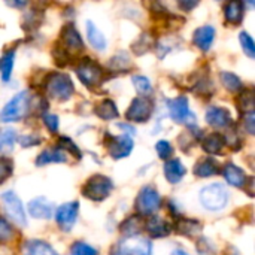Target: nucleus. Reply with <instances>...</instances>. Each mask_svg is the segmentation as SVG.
Wrapping results in <instances>:
<instances>
[{
    "label": "nucleus",
    "mask_w": 255,
    "mask_h": 255,
    "mask_svg": "<svg viewBox=\"0 0 255 255\" xmlns=\"http://www.w3.org/2000/svg\"><path fill=\"white\" fill-rule=\"evenodd\" d=\"M13 58H15V51H9L0 58V73H1V81H4V82L9 81V78H10L12 67H13Z\"/></svg>",
    "instance_id": "c756f323"
},
{
    "label": "nucleus",
    "mask_w": 255,
    "mask_h": 255,
    "mask_svg": "<svg viewBox=\"0 0 255 255\" xmlns=\"http://www.w3.org/2000/svg\"><path fill=\"white\" fill-rule=\"evenodd\" d=\"M152 111H154V103L149 97H145V96H140V97H136L127 114H126V118L128 121H133V123H145L151 118L152 115Z\"/></svg>",
    "instance_id": "6e6552de"
},
{
    "label": "nucleus",
    "mask_w": 255,
    "mask_h": 255,
    "mask_svg": "<svg viewBox=\"0 0 255 255\" xmlns=\"http://www.w3.org/2000/svg\"><path fill=\"white\" fill-rule=\"evenodd\" d=\"M254 121L255 115L254 112H250V114H245L244 115V123H245V128L253 134L254 133Z\"/></svg>",
    "instance_id": "37998d69"
},
{
    "label": "nucleus",
    "mask_w": 255,
    "mask_h": 255,
    "mask_svg": "<svg viewBox=\"0 0 255 255\" xmlns=\"http://www.w3.org/2000/svg\"><path fill=\"white\" fill-rule=\"evenodd\" d=\"M0 199H1V208L4 211V214L9 217V220H12L19 227H25L27 217H25V212H24L19 197L13 191H6L1 194Z\"/></svg>",
    "instance_id": "0eeeda50"
},
{
    "label": "nucleus",
    "mask_w": 255,
    "mask_h": 255,
    "mask_svg": "<svg viewBox=\"0 0 255 255\" xmlns=\"http://www.w3.org/2000/svg\"><path fill=\"white\" fill-rule=\"evenodd\" d=\"M155 151H157L158 157L163 158V160H167L173 154V148L167 140H158L157 145H155Z\"/></svg>",
    "instance_id": "4c0bfd02"
},
{
    "label": "nucleus",
    "mask_w": 255,
    "mask_h": 255,
    "mask_svg": "<svg viewBox=\"0 0 255 255\" xmlns=\"http://www.w3.org/2000/svg\"><path fill=\"white\" fill-rule=\"evenodd\" d=\"M221 82H223L224 88L229 90L230 93H238L244 88V84L239 79V76H236L232 72H223L221 73Z\"/></svg>",
    "instance_id": "c85d7f7f"
},
{
    "label": "nucleus",
    "mask_w": 255,
    "mask_h": 255,
    "mask_svg": "<svg viewBox=\"0 0 255 255\" xmlns=\"http://www.w3.org/2000/svg\"><path fill=\"white\" fill-rule=\"evenodd\" d=\"M12 173V161L9 158L0 157V184H3Z\"/></svg>",
    "instance_id": "a19ab883"
},
{
    "label": "nucleus",
    "mask_w": 255,
    "mask_h": 255,
    "mask_svg": "<svg viewBox=\"0 0 255 255\" xmlns=\"http://www.w3.org/2000/svg\"><path fill=\"white\" fill-rule=\"evenodd\" d=\"M112 190H114V184L108 176L94 175L85 182V185L82 188V194H84V197H87L93 202H102L111 194Z\"/></svg>",
    "instance_id": "39448f33"
},
{
    "label": "nucleus",
    "mask_w": 255,
    "mask_h": 255,
    "mask_svg": "<svg viewBox=\"0 0 255 255\" xmlns=\"http://www.w3.org/2000/svg\"><path fill=\"white\" fill-rule=\"evenodd\" d=\"M206 123L215 128H226L232 124V114L226 108L212 106L206 111Z\"/></svg>",
    "instance_id": "ddd939ff"
},
{
    "label": "nucleus",
    "mask_w": 255,
    "mask_h": 255,
    "mask_svg": "<svg viewBox=\"0 0 255 255\" xmlns=\"http://www.w3.org/2000/svg\"><path fill=\"white\" fill-rule=\"evenodd\" d=\"M70 255H99L97 250L84 242H75L70 248Z\"/></svg>",
    "instance_id": "72a5a7b5"
},
{
    "label": "nucleus",
    "mask_w": 255,
    "mask_h": 255,
    "mask_svg": "<svg viewBox=\"0 0 255 255\" xmlns=\"http://www.w3.org/2000/svg\"><path fill=\"white\" fill-rule=\"evenodd\" d=\"M187 173V169L178 158H172L164 164V175L170 184H178Z\"/></svg>",
    "instance_id": "a211bd4d"
},
{
    "label": "nucleus",
    "mask_w": 255,
    "mask_h": 255,
    "mask_svg": "<svg viewBox=\"0 0 255 255\" xmlns=\"http://www.w3.org/2000/svg\"><path fill=\"white\" fill-rule=\"evenodd\" d=\"M45 90L55 100H69L73 96L75 87L66 73H51L45 81Z\"/></svg>",
    "instance_id": "f03ea898"
},
{
    "label": "nucleus",
    "mask_w": 255,
    "mask_h": 255,
    "mask_svg": "<svg viewBox=\"0 0 255 255\" xmlns=\"http://www.w3.org/2000/svg\"><path fill=\"white\" fill-rule=\"evenodd\" d=\"M15 232L12 229V226L9 224L7 220H4L3 217H0V242H9L12 241Z\"/></svg>",
    "instance_id": "e433bc0d"
},
{
    "label": "nucleus",
    "mask_w": 255,
    "mask_h": 255,
    "mask_svg": "<svg viewBox=\"0 0 255 255\" xmlns=\"http://www.w3.org/2000/svg\"><path fill=\"white\" fill-rule=\"evenodd\" d=\"M76 73L79 81L87 85V87H96L100 85L105 79V70L103 67L96 63L93 58L87 57L84 60H81L76 66Z\"/></svg>",
    "instance_id": "20e7f679"
},
{
    "label": "nucleus",
    "mask_w": 255,
    "mask_h": 255,
    "mask_svg": "<svg viewBox=\"0 0 255 255\" xmlns=\"http://www.w3.org/2000/svg\"><path fill=\"white\" fill-rule=\"evenodd\" d=\"M42 120H43V124L48 127V130L51 133H57V130H58V118H57V115L46 114V115L42 117Z\"/></svg>",
    "instance_id": "79ce46f5"
},
{
    "label": "nucleus",
    "mask_w": 255,
    "mask_h": 255,
    "mask_svg": "<svg viewBox=\"0 0 255 255\" xmlns=\"http://www.w3.org/2000/svg\"><path fill=\"white\" fill-rule=\"evenodd\" d=\"M229 202V191L223 184H211L200 191V203L208 211H221Z\"/></svg>",
    "instance_id": "7ed1b4c3"
},
{
    "label": "nucleus",
    "mask_w": 255,
    "mask_h": 255,
    "mask_svg": "<svg viewBox=\"0 0 255 255\" xmlns=\"http://www.w3.org/2000/svg\"><path fill=\"white\" fill-rule=\"evenodd\" d=\"M160 206H161V196L152 187L142 188L134 202V209L139 217L152 215Z\"/></svg>",
    "instance_id": "423d86ee"
},
{
    "label": "nucleus",
    "mask_w": 255,
    "mask_h": 255,
    "mask_svg": "<svg viewBox=\"0 0 255 255\" xmlns=\"http://www.w3.org/2000/svg\"><path fill=\"white\" fill-rule=\"evenodd\" d=\"M61 151H69V152H72L75 157H78V158H81V151H79V148L76 146V143H73L70 139H67V137H61L60 139V146H58Z\"/></svg>",
    "instance_id": "ea45409f"
},
{
    "label": "nucleus",
    "mask_w": 255,
    "mask_h": 255,
    "mask_svg": "<svg viewBox=\"0 0 255 255\" xmlns=\"http://www.w3.org/2000/svg\"><path fill=\"white\" fill-rule=\"evenodd\" d=\"M30 93L28 91H21L16 96H13L1 109L0 112V121L1 123H13L19 121L22 117L27 115L28 108H30Z\"/></svg>",
    "instance_id": "f257e3e1"
},
{
    "label": "nucleus",
    "mask_w": 255,
    "mask_h": 255,
    "mask_svg": "<svg viewBox=\"0 0 255 255\" xmlns=\"http://www.w3.org/2000/svg\"><path fill=\"white\" fill-rule=\"evenodd\" d=\"M224 16L229 24L239 25L244 19V3L242 1H229L224 6Z\"/></svg>",
    "instance_id": "412c9836"
},
{
    "label": "nucleus",
    "mask_w": 255,
    "mask_h": 255,
    "mask_svg": "<svg viewBox=\"0 0 255 255\" xmlns=\"http://www.w3.org/2000/svg\"><path fill=\"white\" fill-rule=\"evenodd\" d=\"M19 143L22 146H33V145L39 143V137H36V136H22V137H19Z\"/></svg>",
    "instance_id": "c03bdc74"
},
{
    "label": "nucleus",
    "mask_w": 255,
    "mask_h": 255,
    "mask_svg": "<svg viewBox=\"0 0 255 255\" xmlns=\"http://www.w3.org/2000/svg\"><path fill=\"white\" fill-rule=\"evenodd\" d=\"M63 161H66V152L61 151L60 148H48L36 158L37 166H43L49 163H63Z\"/></svg>",
    "instance_id": "b1692460"
},
{
    "label": "nucleus",
    "mask_w": 255,
    "mask_h": 255,
    "mask_svg": "<svg viewBox=\"0 0 255 255\" xmlns=\"http://www.w3.org/2000/svg\"><path fill=\"white\" fill-rule=\"evenodd\" d=\"M199 4V1H179V6L184 10H191L193 7H196Z\"/></svg>",
    "instance_id": "49530a36"
},
{
    "label": "nucleus",
    "mask_w": 255,
    "mask_h": 255,
    "mask_svg": "<svg viewBox=\"0 0 255 255\" xmlns=\"http://www.w3.org/2000/svg\"><path fill=\"white\" fill-rule=\"evenodd\" d=\"M78 211H79V203L78 202H69L61 205L57 212H55V220L57 224L63 232H70L72 227L75 226L78 220Z\"/></svg>",
    "instance_id": "1a4fd4ad"
},
{
    "label": "nucleus",
    "mask_w": 255,
    "mask_h": 255,
    "mask_svg": "<svg viewBox=\"0 0 255 255\" xmlns=\"http://www.w3.org/2000/svg\"><path fill=\"white\" fill-rule=\"evenodd\" d=\"M142 227H143L142 218L139 215H133L121 224V233L127 238H134L142 232Z\"/></svg>",
    "instance_id": "a878e982"
},
{
    "label": "nucleus",
    "mask_w": 255,
    "mask_h": 255,
    "mask_svg": "<svg viewBox=\"0 0 255 255\" xmlns=\"http://www.w3.org/2000/svg\"><path fill=\"white\" fill-rule=\"evenodd\" d=\"M223 175H224V178L227 179L229 184H232L233 187H238V188L245 187V184H247V181H248L245 172H244L241 167H238L236 164H233V163H227V164L224 166Z\"/></svg>",
    "instance_id": "f3484780"
},
{
    "label": "nucleus",
    "mask_w": 255,
    "mask_h": 255,
    "mask_svg": "<svg viewBox=\"0 0 255 255\" xmlns=\"http://www.w3.org/2000/svg\"><path fill=\"white\" fill-rule=\"evenodd\" d=\"M87 36H88L90 45L94 49H97V51H105L106 49V39H105L103 33L96 27V24L93 21H87Z\"/></svg>",
    "instance_id": "4be33fe9"
},
{
    "label": "nucleus",
    "mask_w": 255,
    "mask_h": 255,
    "mask_svg": "<svg viewBox=\"0 0 255 255\" xmlns=\"http://www.w3.org/2000/svg\"><path fill=\"white\" fill-rule=\"evenodd\" d=\"M226 255H241V253L236 248H229V251L226 253Z\"/></svg>",
    "instance_id": "09e8293b"
},
{
    "label": "nucleus",
    "mask_w": 255,
    "mask_h": 255,
    "mask_svg": "<svg viewBox=\"0 0 255 255\" xmlns=\"http://www.w3.org/2000/svg\"><path fill=\"white\" fill-rule=\"evenodd\" d=\"M96 114H97L99 118H102L105 121H111V120H114V118L118 117V108H117V105L112 100L106 99V100H102L97 105Z\"/></svg>",
    "instance_id": "bb28decb"
},
{
    "label": "nucleus",
    "mask_w": 255,
    "mask_h": 255,
    "mask_svg": "<svg viewBox=\"0 0 255 255\" xmlns=\"http://www.w3.org/2000/svg\"><path fill=\"white\" fill-rule=\"evenodd\" d=\"M123 245L128 250V253L131 255H151V242L148 239H131V241H126L123 242Z\"/></svg>",
    "instance_id": "393cba45"
},
{
    "label": "nucleus",
    "mask_w": 255,
    "mask_h": 255,
    "mask_svg": "<svg viewBox=\"0 0 255 255\" xmlns=\"http://www.w3.org/2000/svg\"><path fill=\"white\" fill-rule=\"evenodd\" d=\"M241 109L245 111V114H250V112H254V96H253V91H245L242 96H241ZM244 114V115H245Z\"/></svg>",
    "instance_id": "58836bf2"
},
{
    "label": "nucleus",
    "mask_w": 255,
    "mask_h": 255,
    "mask_svg": "<svg viewBox=\"0 0 255 255\" xmlns=\"http://www.w3.org/2000/svg\"><path fill=\"white\" fill-rule=\"evenodd\" d=\"M118 127H120V128H123V130H127V131H126V136H128V134H130V136H133V134L136 133V131H134V128H133L131 126H128V124H118Z\"/></svg>",
    "instance_id": "de8ad7c7"
},
{
    "label": "nucleus",
    "mask_w": 255,
    "mask_h": 255,
    "mask_svg": "<svg viewBox=\"0 0 255 255\" xmlns=\"http://www.w3.org/2000/svg\"><path fill=\"white\" fill-rule=\"evenodd\" d=\"M151 46H152V37H151L148 33H145V34H142L140 39L133 45V51H134L136 54H143V52H146L148 49H151Z\"/></svg>",
    "instance_id": "c9c22d12"
},
{
    "label": "nucleus",
    "mask_w": 255,
    "mask_h": 255,
    "mask_svg": "<svg viewBox=\"0 0 255 255\" xmlns=\"http://www.w3.org/2000/svg\"><path fill=\"white\" fill-rule=\"evenodd\" d=\"M61 42H63V49L69 52H78L84 49V42L75 28L73 24H66L61 30Z\"/></svg>",
    "instance_id": "9b49d317"
},
{
    "label": "nucleus",
    "mask_w": 255,
    "mask_h": 255,
    "mask_svg": "<svg viewBox=\"0 0 255 255\" xmlns=\"http://www.w3.org/2000/svg\"><path fill=\"white\" fill-rule=\"evenodd\" d=\"M169 112L176 123H188L190 118H194V115L190 112L188 108V99L184 96L169 100Z\"/></svg>",
    "instance_id": "f8f14e48"
},
{
    "label": "nucleus",
    "mask_w": 255,
    "mask_h": 255,
    "mask_svg": "<svg viewBox=\"0 0 255 255\" xmlns=\"http://www.w3.org/2000/svg\"><path fill=\"white\" fill-rule=\"evenodd\" d=\"M1 255H10V253H9V250H4V251H3V254Z\"/></svg>",
    "instance_id": "3c124183"
},
{
    "label": "nucleus",
    "mask_w": 255,
    "mask_h": 255,
    "mask_svg": "<svg viewBox=\"0 0 255 255\" xmlns=\"http://www.w3.org/2000/svg\"><path fill=\"white\" fill-rule=\"evenodd\" d=\"M16 140V134L12 128L0 130V149L1 151H9Z\"/></svg>",
    "instance_id": "2f4dec72"
},
{
    "label": "nucleus",
    "mask_w": 255,
    "mask_h": 255,
    "mask_svg": "<svg viewBox=\"0 0 255 255\" xmlns=\"http://www.w3.org/2000/svg\"><path fill=\"white\" fill-rule=\"evenodd\" d=\"M220 172V164L211 158V157H206V158H202L197 161V164L194 166V175L199 176V178H208V176H214Z\"/></svg>",
    "instance_id": "aec40b11"
},
{
    "label": "nucleus",
    "mask_w": 255,
    "mask_h": 255,
    "mask_svg": "<svg viewBox=\"0 0 255 255\" xmlns=\"http://www.w3.org/2000/svg\"><path fill=\"white\" fill-rule=\"evenodd\" d=\"M215 39V28L212 25H202L193 34V42L202 51H208Z\"/></svg>",
    "instance_id": "dca6fc26"
},
{
    "label": "nucleus",
    "mask_w": 255,
    "mask_h": 255,
    "mask_svg": "<svg viewBox=\"0 0 255 255\" xmlns=\"http://www.w3.org/2000/svg\"><path fill=\"white\" fill-rule=\"evenodd\" d=\"M172 255H188L187 253H184V251H181V250H176V251H173V254Z\"/></svg>",
    "instance_id": "8fccbe9b"
},
{
    "label": "nucleus",
    "mask_w": 255,
    "mask_h": 255,
    "mask_svg": "<svg viewBox=\"0 0 255 255\" xmlns=\"http://www.w3.org/2000/svg\"><path fill=\"white\" fill-rule=\"evenodd\" d=\"M131 66V61H130V57L126 54V52H118L117 55H114L109 61V67L117 70V72H123V70H127L128 67Z\"/></svg>",
    "instance_id": "7c9ffc66"
},
{
    "label": "nucleus",
    "mask_w": 255,
    "mask_h": 255,
    "mask_svg": "<svg viewBox=\"0 0 255 255\" xmlns=\"http://www.w3.org/2000/svg\"><path fill=\"white\" fill-rule=\"evenodd\" d=\"M239 40H241V45H242V48H244V52H245L250 58H254L255 45L253 37H251L247 31H242L241 36H239Z\"/></svg>",
    "instance_id": "f704fd0d"
},
{
    "label": "nucleus",
    "mask_w": 255,
    "mask_h": 255,
    "mask_svg": "<svg viewBox=\"0 0 255 255\" xmlns=\"http://www.w3.org/2000/svg\"><path fill=\"white\" fill-rule=\"evenodd\" d=\"M143 227L151 238H166L172 232V226L158 215H151Z\"/></svg>",
    "instance_id": "4468645a"
},
{
    "label": "nucleus",
    "mask_w": 255,
    "mask_h": 255,
    "mask_svg": "<svg viewBox=\"0 0 255 255\" xmlns=\"http://www.w3.org/2000/svg\"><path fill=\"white\" fill-rule=\"evenodd\" d=\"M133 84H134L136 90H137L140 94H151V93H152L151 81H149L146 76H142V75L133 76Z\"/></svg>",
    "instance_id": "473e14b6"
},
{
    "label": "nucleus",
    "mask_w": 255,
    "mask_h": 255,
    "mask_svg": "<svg viewBox=\"0 0 255 255\" xmlns=\"http://www.w3.org/2000/svg\"><path fill=\"white\" fill-rule=\"evenodd\" d=\"M108 151L112 158L120 160L130 155L133 151V139L130 136L121 134V136H112L108 142Z\"/></svg>",
    "instance_id": "9d476101"
},
{
    "label": "nucleus",
    "mask_w": 255,
    "mask_h": 255,
    "mask_svg": "<svg viewBox=\"0 0 255 255\" xmlns=\"http://www.w3.org/2000/svg\"><path fill=\"white\" fill-rule=\"evenodd\" d=\"M109 255H131L128 253V250L123 245V244H120V245H115L112 250H111V254Z\"/></svg>",
    "instance_id": "a18cd8bd"
},
{
    "label": "nucleus",
    "mask_w": 255,
    "mask_h": 255,
    "mask_svg": "<svg viewBox=\"0 0 255 255\" xmlns=\"http://www.w3.org/2000/svg\"><path fill=\"white\" fill-rule=\"evenodd\" d=\"M176 230H178V233H181V235H184V236L194 238L196 235H199V233H200L202 226H200V223H199V221H196V220L182 218V220H179V221H178V224H176Z\"/></svg>",
    "instance_id": "cd10ccee"
},
{
    "label": "nucleus",
    "mask_w": 255,
    "mask_h": 255,
    "mask_svg": "<svg viewBox=\"0 0 255 255\" xmlns=\"http://www.w3.org/2000/svg\"><path fill=\"white\" fill-rule=\"evenodd\" d=\"M226 145V139L223 134L220 133H211L209 136L205 137L202 146H203V151L211 154V155H215L218 152H221V149L224 148Z\"/></svg>",
    "instance_id": "5701e85b"
},
{
    "label": "nucleus",
    "mask_w": 255,
    "mask_h": 255,
    "mask_svg": "<svg viewBox=\"0 0 255 255\" xmlns=\"http://www.w3.org/2000/svg\"><path fill=\"white\" fill-rule=\"evenodd\" d=\"M28 214L33 218L49 220L54 214V205L45 197H36L28 203Z\"/></svg>",
    "instance_id": "2eb2a0df"
},
{
    "label": "nucleus",
    "mask_w": 255,
    "mask_h": 255,
    "mask_svg": "<svg viewBox=\"0 0 255 255\" xmlns=\"http://www.w3.org/2000/svg\"><path fill=\"white\" fill-rule=\"evenodd\" d=\"M24 251L27 255H58L48 242L39 239L27 241L24 244Z\"/></svg>",
    "instance_id": "6ab92c4d"
}]
</instances>
